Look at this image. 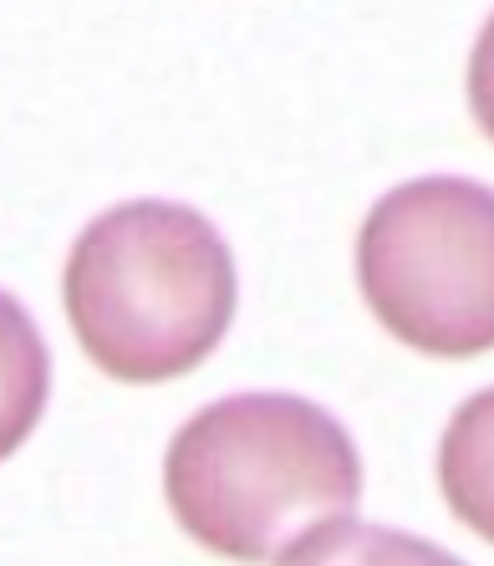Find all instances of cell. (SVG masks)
<instances>
[{"label":"cell","mask_w":494,"mask_h":566,"mask_svg":"<svg viewBox=\"0 0 494 566\" xmlns=\"http://www.w3.org/2000/svg\"><path fill=\"white\" fill-rule=\"evenodd\" d=\"M164 501L209 556L265 566L362 501V454L322 403L240 394L199 409L164 454Z\"/></svg>","instance_id":"cell-2"},{"label":"cell","mask_w":494,"mask_h":566,"mask_svg":"<svg viewBox=\"0 0 494 566\" xmlns=\"http://www.w3.org/2000/svg\"><path fill=\"white\" fill-rule=\"evenodd\" d=\"M234 255L189 205L128 199L72 240L62 306L97 373L133 388L195 373L234 322Z\"/></svg>","instance_id":"cell-1"},{"label":"cell","mask_w":494,"mask_h":566,"mask_svg":"<svg viewBox=\"0 0 494 566\" xmlns=\"http://www.w3.org/2000/svg\"><path fill=\"white\" fill-rule=\"evenodd\" d=\"M275 566H464V562L423 536L337 515V521L301 531L286 552L275 556Z\"/></svg>","instance_id":"cell-5"},{"label":"cell","mask_w":494,"mask_h":566,"mask_svg":"<svg viewBox=\"0 0 494 566\" xmlns=\"http://www.w3.org/2000/svg\"><path fill=\"white\" fill-rule=\"evenodd\" d=\"M357 286L392 343L439 363L494 347V195L429 174L388 189L357 235Z\"/></svg>","instance_id":"cell-3"},{"label":"cell","mask_w":494,"mask_h":566,"mask_svg":"<svg viewBox=\"0 0 494 566\" xmlns=\"http://www.w3.org/2000/svg\"><path fill=\"white\" fill-rule=\"evenodd\" d=\"M52 394V357L36 322L11 291H0V464L31 439Z\"/></svg>","instance_id":"cell-4"}]
</instances>
